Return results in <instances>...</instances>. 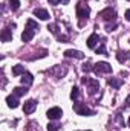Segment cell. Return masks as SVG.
<instances>
[{
	"instance_id": "18",
	"label": "cell",
	"mask_w": 130,
	"mask_h": 131,
	"mask_svg": "<svg viewBox=\"0 0 130 131\" xmlns=\"http://www.w3.org/2000/svg\"><path fill=\"white\" fill-rule=\"evenodd\" d=\"M28 93V89L26 87H15L14 90H12V95H15L17 98H20V96H25Z\"/></svg>"
},
{
	"instance_id": "15",
	"label": "cell",
	"mask_w": 130,
	"mask_h": 131,
	"mask_svg": "<svg viewBox=\"0 0 130 131\" xmlns=\"http://www.w3.org/2000/svg\"><path fill=\"white\" fill-rule=\"evenodd\" d=\"M98 40H99L98 34H92V35L87 38V47H89V49H95V47H97Z\"/></svg>"
},
{
	"instance_id": "24",
	"label": "cell",
	"mask_w": 130,
	"mask_h": 131,
	"mask_svg": "<svg viewBox=\"0 0 130 131\" xmlns=\"http://www.w3.org/2000/svg\"><path fill=\"white\" fill-rule=\"evenodd\" d=\"M90 70H94V67H90V64H84L83 66V72H90Z\"/></svg>"
},
{
	"instance_id": "11",
	"label": "cell",
	"mask_w": 130,
	"mask_h": 131,
	"mask_svg": "<svg viewBox=\"0 0 130 131\" xmlns=\"http://www.w3.org/2000/svg\"><path fill=\"white\" fill-rule=\"evenodd\" d=\"M49 73H51L52 76H55V78H61L63 75H66V69H61L60 66H55V67H52V69L49 70Z\"/></svg>"
},
{
	"instance_id": "9",
	"label": "cell",
	"mask_w": 130,
	"mask_h": 131,
	"mask_svg": "<svg viewBox=\"0 0 130 131\" xmlns=\"http://www.w3.org/2000/svg\"><path fill=\"white\" fill-rule=\"evenodd\" d=\"M11 28H15V25H12V26H8V28H5L3 31H2V41H5V43H8V41H12V29Z\"/></svg>"
},
{
	"instance_id": "14",
	"label": "cell",
	"mask_w": 130,
	"mask_h": 131,
	"mask_svg": "<svg viewBox=\"0 0 130 131\" xmlns=\"http://www.w3.org/2000/svg\"><path fill=\"white\" fill-rule=\"evenodd\" d=\"M34 82V76L29 73V72H25L23 75H22V84L26 87V85H31Z\"/></svg>"
},
{
	"instance_id": "20",
	"label": "cell",
	"mask_w": 130,
	"mask_h": 131,
	"mask_svg": "<svg viewBox=\"0 0 130 131\" xmlns=\"http://www.w3.org/2000/svg\"><path fill=\"white\" fill-rule=\"evenodd\" d=\"M70 98H72L73 102L80 98V89H78V87H73V89H72V92H70Z\"/></svg>"
},
{
	"instance_id": "27",
	"label": "cell",
	"mask_w": 130,
	"mask_h": 131,
	"mask_svg": "<svg viewBox=\"0 0 130 131\" xmlns=\"http://www.w3.org/2000/svg\"><path fill=\"white\" fill-rule=\"evenodd\" d=\"M129 127H130V119H129Z\"/></svg>"
},
{
	"instance_id": "21",
	"label": "cell",
	"mask_w": 130,
	"mask_h": 131,
	"mask_svg": "<svg viewBox=\"0 0 130 131\" xmlns=\"http://www.w3.org/2000/svg\"><path fill=\"white\" fill-rule=\"evenodd\" d=\"M9 8H11L12 11H17V9L20 8V0H11V2H9Z\"/></svg>"
},
{
	"instance_id": "3",
	"label": "cell",
	"mask_w": 130,
	"mask_h": 131,
	"mask_svg": "<svg viewBox=\"0 0 130 131\" xmlns=\"http://www.w3.org/2000/svg\"><path fill=\"white\" fill-rule=\"evenodd\" d=\"M73 110H75L77 114H80V116H94V114H95L92 110H89L84 104H80V102H75V104H73Z\"/></svg>"
},
{
	"instance_id": "8",
	"label": "cell",
	"mask_w": 130,
	"mask_h": 131,
	"mask_svg": "<svg viewBox=\"0 0 130 131\" xmlns=\"http://www.w3.org/2000/svg\"><path fill=\"white\" fill-rule=\"evenodd\" d=\"M99 17L103 18V20H115V17H116V14H115V11L113 9H110V8H107V9H104L103 12H99Z\"/></svg>"
},
{
	"instance_id": "4",
	"label": "cell",
	"mask_w": 130,
	"mask_h": 131,
	"mask_svg": "<svg viewBox=\"0 0 130 131\" xmlns=\"http://www.w3.org/2000/svg\"><path fill=\"white\" fill-rule=\"evenodd\" d=\"M94 72H95L97 75H101V73H110V72H112V67H110L109 63L101 61V63H97V64L94 66Z\"/></svg>"
},
{
	"instance_id": "22",
	"label": "cell",
	"mask_w": 130,
	"mask_h": 131,
	"mask_svg": "<svg viewBox=\"0 0 130 131\" xmlns=\"http://www.w3.org/2000/svg\"><path fill=\"white\" fill-rule=\"evenodd\" d=\"M48 131H58L60 130V125L58 124H48Z\"/></svg>"
},
{
	"instance_id": "12",
	"label": "cell",
	"mask_w": 130,
	"mask_h": 131,
	"mask_svg": "<svg viewBox=\"0 0 130 131\" xmlns=\"http://www.w3.org/2000/svg\"><path fill=\"white\" fill-rule=\"evenodd\" d=\"M64 57H67V58L73 57V58L83 60V58H84V53H81L80 50H73V49H69V50H66V52H64Z\"/></svg>"
},
{
	"instance_id": "7",
	"label": "cell",
	"mask_w": 130,
	"mask_h": 131,
	"mask_svg": "<svg viewBox=\"0 0 130 131\" xmlns=\"http://www.w3.org/2000/svg\"><path fill=\"white\" fill-rule=\"evenodd\" d=\"M35 108H37V101H34V99L26 101V102H25V105H23V111H25L26 114H32Z\"/></svg>"
},
{
	"instance_id": "10",
	"label": "cell",
	"mask_w": 130,
	"mask_h": 131,
	"mask_svg": "<svg viewBox=\"0 0 130 131\" xmlns=\"http://www.w3.org/2000/svg\"><path fill=\"white\" fill-rule=\"evenodd\" d=\"M34 15L38 17L40 20H49V12H48L46 9H43V8H37V9H34Z\"/></svg>"
},
{
	"instance_id": "19",
	"label": "cell",
	"mask_w": 130,
	"mask_h": 131,
	"mask_svg": "<svg viewBox=\"0 0 130 131\" xmlns=\"http://www.w3.org/2000/svg\"><path fill=\"white\" fill-rule=\"evenodd\" d=\"M26 70H25V66H22V64H17V66H14L12 67V75L14 76H18V75H23Z\"/></svg>"
},
{
	"instance_id": "6",
	"label": "cell",
	"mask_w": 130,
	"mask_h": 131,
	"mask_svg": "<svg viewBox=\"0 0 130 131\" xmlns=\"http://www.w3.org/2000/svg\"><path fill=\"white\" fill-rule=\"evenodd\" d=\"M83 84H87V85H89V93H90V95L97 93L98 89H99V84H98L97 79H89V78H83Z\"/></svg>"
},
{
	"instance_id": "5",
	"label": "cell",
	"mask_w": 130,
	"mask_h": 131,
	"mask_svg": "<svg viewBox=\"0 0 130 131\" xmlns=\"http://www.w3.org/2000/svg\"><path fill=\"white\" fill-rule=\"evenodd\" d=\"M46 116H48L51 121H58V119H61V116H63V110L58 108V107H52V108L48 110Z\"/></svg>"
},
{
	"instance_id": "28",
	"label": "cell",
	"mask_w": 130,
	"mask_h": 131,
	"mask_svg": "<svg viewBox=\"0 0 130 131\" xmlns=\"http://www.w3.org/2000/svg\"><path fill=\"white\" fill-rule=\"evenodd\" d=\"M87 131H90V130H87Z\"/></svg>"
},
{
	"instance_id": "16",
	"label": "cell",
	"mask_w": 130,
	"mask_h": 131,
	"mask_svg": "<svg viewBox=\"0 0 130 131\" xmlns=\"http://www.w3.org/2000/svg\"><path fill=\"white\" fill-rule=\"evenodd\" d=\"M116 60H118L119 63H124V61L130 60V52H124V50H119V52L116 53Z\"/></svg>"
},
{
	"instance_id": "25",
	"label": "cell",
	"mask_w": 130,
	"mask_h": 131,
	"mask_svg": "<svg viewBox=\"0 0 130 131\" xmlns=\"http://www.w3.org/2000/svg\"><path fill=\"white\" fill-rule=\"evenodd\" d=\"M124 17L127 18V21H130V9H127V11H126V15H124Z\"/></svg>"
},
{
	"instance_id": "17",
	"label": "cell",
	"mask_w": 130,
	"mask_h": 131,
	"mask_svg": "<svg viewBox=\"0 0 130 131\" xmlns=\"http://www.w3.org/2000/svg\"><path fill=\"white\" fill-rule=\"evenodd\" d=\"M107 84L112 85V87H115V89H119L121 84H123V81H121L119 78H109V79H107Z\"/></svg>"
},
{
	"instance_id": "29",
	"label": "cell",
	"mask_w": 130,
	"mask_h": 131,
	"mask_svg": "<svg viewBox=\"0 0 130 131\" xmlns=\"http://www.w3.org/2000/svg\"><path fill=\"white\" fill-rule=\"evenodd\" d=\"M129 2H130V0H129Z\"/></svg>"
},
{
	"instance_id": "13",
	"label": "cell",
	"mask_w": 130,
	"mask_h": 131,
	"mask_svg": "<svg viewBox=\"0 0 130 131\" xmlns=\"http://www.w3.org/2000/svg\"><path fill=\"white\" fill-rule=\"evenodd\" d=\"M6 104H8V107L9 108H17L20 104H18V99L15 95H9L8 98H6Z\"/></svg>"
},
{
	"instance_id": "1",
	"label": "cell",
	"mask_w": 130,
	"mask_h": 131,
	"mask_svg": "<svg viewBox=\"0 0 130 131\" xmlns=\"http://www.w3.org/2000/svg\"><path fill=\"white\" fill-rule=\"evenodd\" d=\"M38 29H40V26L37 25V21H34L32 18H29V20L26 21L25 31H23V34H22V40H23V41H31Z\"/></svg>"
},
{
	"instance_id": "2",
	"label": "cell",
	"mask_w": 130,
	"mask_h": 131,
	"mask_svg": "<svg viewBox=\"0 0 130 131\" xmlns=\"http://www.w3.org/2000/svg\"><path fill=\"white\" fill-rule=\"evenodd\" d=\"M75 11H77V17L81 20V21H80V26H83V20H86V21H87V17H89V14H90V8H89L86 3L80 2V3L77 5Z\"/></svg>"
},
{
	"instance_id": "23",
	"label": "cell",
	"mask_w": 130,
	"mask_h": 131,
	"mask_svg": "<svg viewBox=\"0 0 130 131\" xmlns=\"http://www.w3.org/2000/svg\"><path fill=\"white\" fill-rule=\"evenodd\" d=\"M97 53H103V55H107V52H106V47H104V41H103V44L99 46L97 49Z\"/></svg>"
},
{
	"instance_id": "26",
	"label": "cell",
	"mask_w": 130,
	"mask_h": 131,
	"mask_svg": "<svg viewBox=\"0 0 130 131\" xmlns=\"http://www.w3.org/2000/svg\"><path fill=\"white\" fill-rule=\"evenodd\" d=\"M49 2H51V3H54V5H57V3H60L61 0H49Z\"/></svg>"
}]
</instances>
